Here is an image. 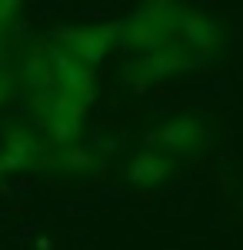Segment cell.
Returning a JSON list of instances; mask_svg holds the SVG:
<instances>
[{"label": "cell", "mask_w": 243, "mask_h": 250, "mask_svg": "<svg viewBox=\"0 0 243 250\" xmlns=\"http://www.w3.org/2000/svg\"><path fill=\"white\" fill-rule=\"evenodd\" d=\"M177 20H180V3H173V0L143 3L140 10H133V17L127 23H120L123 43L130 50H140V54H150L163 43H173L177 40Z\"/></svg>", "instance_id": "cell-1"}, {"label": "cell", "mask_w": 243, "mask_h": 250, "mask_svg": "<svg viewBox=\"0 0 243 250\" xmlns=\"http://www.w3.org/2000/svg\"><path fill=\"white\" fill-rule=\"evenodd\" d=\"M117 37H120V23H94V27H57L47 40L60 47L70 60L94 70V63L110 54Z\"/></svg>", "instance_id": "cell-2"}, {"label": "cell", "mask_w": 243, "mask_h": 250, "mask_svg": "<svg viewBox=\"0 0 243 250\" xmlns=\"http://www.w3.org/2000/svg\"><path fill=\"white\" fill-rule=\"evenodd\" d=\"M206 140H210V130H206L203 120L183 114V117L167 120L163 127H153L147 134V147L177 160V154H197V150H203Z\"/></svg>", "instance_id": "cell-3"}, {"label": "cell", "mask_w": 243, "mask_h": 250, "mask_svg": "<svg viewBox=\"0 0 243 250\" xmlns=\"http://www.w3.org/2000/svg\"><path fill=\"white\" fill-rule=\"evenodd\" d=\"M197 67H203V57L190 54L183 43L173 40V43H163V47L143 54L140 63L133 67V74H137V80H143V83H157V80L177 77V74H187V70H197Z\"/></svg>", "instance_id": "cell-4"}, {"label": "cell", "mask_w": 243, "mask_h": 250, "mask_svg": "<svg viewBox=\"0 0 243 250\" xmlns=\"http://www.w3.org/2000/svg\"><path fill=\"white\" fill-rule=\"evenodd\" d=\"M177 43H183L190 54L197 57H210L220 43H223V27L220 20H213L210 14L180 3V20H177Z\"/></svg>", "instance_id": "cell-5"}, {"label": "cell", "mask_w": 243, "mask_h": 250, "mask_svg": "<svg viewBox=\"0 0 243 250\" xmlns=\"http://www.w3.org/2000/svg\"><path fill=\"white\" fill-rule=\"evenodd\" d=\"M83 114H87L83 104L57 94L54 100H47V104L40 107V124H43V130H47V137H50L54 144L70 147V144H77V137L83 130Z\"/></svg>", "instance_id": "cell-6"}, {"label": "cell", "mask_w": 243, "mask_h": 250, "mask_svg": "<svg viewBox=\"0 0 243 250\" xmlns=\"http://www.w3.org/2000/svg\"><path fill=\"white\" fill-rule=\"evenodd\" d=\"M47 47H50V63H54V77H57V94L60 97H70L77 104H90L94 100V70L90 67H83V63H77L70 60L60 47H54L50 40H47Z\"/></svg>", "instance_id": "cell-7"}, {"label": "cell", "mask_w": 243, "mask_h": 250, "mask_svg": "<svg viewBox=\"0 0 243 250\" xmlns=\"http://www.w3.org/2000/svg\"><path fill=\"white\" fill-rule=\"evenodd\" d=\"M47 160V147L40 144L37 137L23 127H14L3 134L0 144V170H37Z\"/></svg>", "instance_id": "cell-8"}, {"label": "cell", "mask_w": 243, "mask_h": 250, "mask_svg": "<svg viewBox=\"0 0 243 250\" xmlns=\"http://www.w3.org/2000/svg\"><path fill=\"white\" fill-rule=\"evenodd\" d=\"M23 80H27V87L37 97V107H43L47 100L57 97V77H54V63H50V47H47V40L34 43V50L27 54Z\"/></svg>", "instance_id": "cell-9"}, {"label": "cell", "mask_w": 243, "mask_h": 250, "mask_svg": "<svg viewBox=\"0 0 243 250\" xmlns=\"http://www.w3.org/2000/svg\"><path fill=\"white\" fill-rule=\"evenodd\" d=\"M173 164L177 160L160 154V150H140L127 164V180H130L133 187H157V184H163L173 173Z\"/></svg>", "instance_id": "cell-10"}, {"label": "cell", "mask_w": 243, "mask_h": 250, "mask_svg": "<svg viewBox=\"0 0 243 250\" xmlns=\"http://www.w3.org/2000/svg\"><path fill=\"white\" fill-rule=\"evenodd\" d=\"M60 164H63L70 173H90L94 170V154H90L87 147H80V144H70V147H63Z\"/></svg>", "instance_id": "cell-11"}, {"label": "cell", "mask_w": 243, "mask_h": 250, "mask_svg": "<svg viewBox=\"0 0 243 250\" xmlns=\"http://www.w3.org/2000/svg\"><path fill=\"white\" fill-rule=\"evenodd\" d=\"M17 10H20V3L17 0H0V37L10 30V23L17 20Z\"/></svg>", "instance_id": "cell-12"}, {"label": "cell", "mask_w": 243, "mask_h": 250, "mask_svg": "<svg viewBox=\"0 0 243 250\" xmlns=\"http://www.w3.org/2000/svg\"><path fill=\"white\" fill-rule=\"evenodd\" d=\"M14 97V77H10V70H0V104H7Z\"/></svg>", "instance_id": "cell-13"}, {"label": "cell", "mask_w": 243, "mask_h": 250, "mask_svg": "<svg viewBox=\"0 0 243 250\" xmlns=\"http://www.w3.org/2000/svg\"><path fill=\"white\" fill-rule=\"evenodd\" d=\"M0 173H3V170H0Z\"/></svg>", "instance_id": "cell-14"}]
</instances>
